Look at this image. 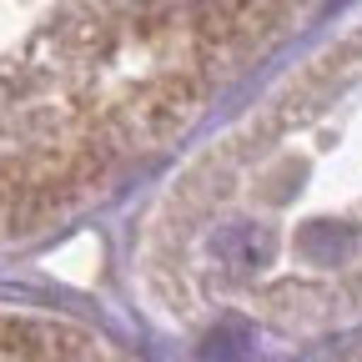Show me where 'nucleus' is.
I'll return each mask as SVG.
<instances>
[{
    "label": "nucleus",
    "mask_w": 362,
    "mask_h": 362,
    "mask_svg": "<svg viewBox=\"0 0 362 362\" xmlns=\"http://www.w3.org/2000/svg\"><path fill=\"white\" fill-rule=\"evenodd\" d=\"M247 347H252V332L242 322H226L206 337V357H216V362H237V357H247Z\"/></svg>",
    "instance_id": "obj_2"
},
{
    "label": "nucleus",
    "mask_w": 362,
    "mask_h": 362,
    "mask_svg": "<svg viewBox=\"0 0 362 362\" xmlns=\"http://www.w3.org/2000/svg\"><path fill=\"white\" fill-rule=\"evenodd\" d=\"M211 252L232 272H257V267L272 262L277 237H272V226H262V221H232V226H221L211 237Z\"/></svg>",
    "instance_id": "obj_1"
}]
</instances>
